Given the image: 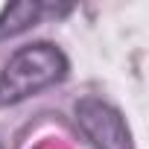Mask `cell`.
<instances>
[{
    "mask_svg": "<svg viewBox=\"0 0 149 149\" xmlns=\"http://www.w3.org/2000/svg\"><path fill=\"white\" fill-rule=\"evenodd\" d=\"M44 12H53V9L38 3V0H18V3H9L3 12H0V38H12V35L26 32L29 26L38 24V18Z\"/></svg>",
    "mask_w": 149,
    "mask_h": 149,
    "instance_id": "cell-3",
    "label": "cell"
},
{
    "mask_svg": "<svg viewBox=\"0 0 149 149\" xmlns=\"http://www.w3.org/2000/svg\"><path fill=\"white\" fill-rule=\"evenodd\" d=\"M67 70H70L67 56L50 41H35V44L18 47L0 70V108L24 102V100L53 88L56 82H61L67 76Z\"/></svg>",
    "mask_w": 149,
    "mask_h": 149,
    "instance_id": "cell-1",
    "label": "cell"
},
{
    "mask_svg": "<svg viewBox=\"0 0 149 149\" xmlns=\"http://www.w3.org/2000/svg\"><path fill=\"white\" fill-rule=\"evenodd\" d=\"M79 132L94 149H132V132L126 117L100 97H82L73 108Z\"/></svg>",
    "mask_w": 149,
    "mask_h": 149,
    "instance_id": "cell-2",
    "label": "cell"
}]
</instances>
